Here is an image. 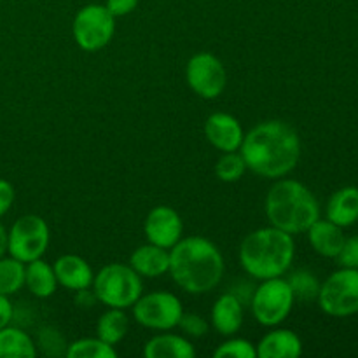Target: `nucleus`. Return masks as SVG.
<instances>
[{"mask_svg":"<svg viewBox=\"0 0 358 358\" xmlns=\"http://www.w3.org/2000/svg\"><path fill=\"white\" fill-rule=\"evenodd\" d=\"M240 152L247 170L259 177L276 180L287 177L301 159V138L285 121L271 119L259 122L245 133Z\"/></svg>","mask_w":358,"mask_h":358,"instance_id":"f257e3e1","label":"nucleus"},{"mask_svg":"<svg viewBox=\"0 0 358 358\" xmlns=\"http://www.w3.org/2000/svg\"><path fill=\"white\" fill-rule=\"evenodd\" d=\"M226 262L219 247L203 236L180 238L170 248V269L173 282L192 296L212 292L222 282Z\"/></svg>","mask_w":358,"mask_h":358,"instance_id":"f03ea898","label":"nucleus"},{"mask_svg":"<svg viewBox=\"0 0 358 358\" xmlns=\"http://www.w3.org/2000/svg\"><path fill=\"white\" fill-rule=\"evenodd\" d=\"M294 257V236L273 226L248 233L238 250V259L243 271L259 282L287 275Z\"/></svg>","mask_w":358,"mask_h":358,"instance_id":"7ed1b4c3","label":"nucleus"},{"mask_svg":"<svg viewBox=\"0 0 358 358\" xmlns=\"http://www.w3.org/2000/svg\"><path fill=\"white\" fill-rule=\"evenodd\" d=\"M264 212L269 226L285 233H306L315 220L320 219V205L313 192L299 180L276 178L269 187L264 201Z\"/></svg>","mask_w":358,"mask_h":358,"instance_id":"20e7f679","label":"nucleus"},{"mask_svg":"<svg viewBox=\"0 0 358 358\" xmlns=\"http://www.w3.org/2000/svg\"><path fill=\"white\" fill-rule=\"evenodd\" d=\"M91 289L103 306L128 310L143 294V282L129 264L112 262L94 275Z\"/></svg>","mask_w":358,"mask_h":358,"instance_id":"39448f33","label":"nucleus"},{"mask_svg":"<svg viewBox=\"0 0 358 358\" xmlns=\"http://www.w3.org/2000/svg\"><path fill=\"white\" fill-rule=\"evenodd\" d=\"M294 304L296 297L289 282L283 276H278V278L261 280V283L255 285L248 306L257 324L264 327H278L292 313Z\"/></svg>","mask_w":358,"mask_h":358,"instance_id":"423d86ee","label":"nucleus"},{"mask_svg":"<svg viewBox=\"0 0 358 358\" xmlns=\"http://www.w3.org/2000/svg\"><path fill=\"white\" fill-rule=\"evenodd\" d=\"M318 306L325 315L348 318L358 313V269L341 268L332 273L318 290Z\"/></svg>","mask_w":358,"mask_h":358,"instance_id":"0eeeda50","label":"nucleus"},{"mask_svg":"<svg viewBox=\"0 0 358 358\" xmlns=\"http://www.w3.org/2000/svg\"><path fill=\"white\" fill-rule=\"evenodd\" d=\"M115 34V16L101 3H90L77 10L72 23L76 44L86 52H96L110 44Z\"/></svg>","mask_w":358,"mask_h":358,"instance_id":"6e6552de","label":"nucleus"},{"mask_svg":"<svg viewBox=\"0 0 358 358\" xmlns=\"http://www.w3.org/2000/svg\"><path fill=\"white\" fill-rule=\"evenodd\" d=\"M133 317L136 324L150 331H171L178 327L184 306L175 294L157 290V292L140 296L133 304Z\"/></svg>","mask_w":358,"mask_h":358,"instance_id":"1a4fd4ad","label":"nucleus"},{"mask_svg":"<svg viewBox=\"0 0 358 358\" xmlns=\"http://www.w3.org/2000/svg\"><path fill=\"white\" fill-rule=\"evenodd\" d=\"M49 241L51 233L48 222L38 215H23L10 226L7 254L28 264L45 254Z\"/></svg>","mask_w":358,"mask_h":358,"instance_id":"9d476101","label":"nucleus"},{"mask_svg":"<svg viewBox=\"0 0 358 358\" xmlns=\"http://www.w3.org/2000/svg\"><path fill=\"white\" fill-rule=\"evenodd\" d=\"M185 80L199 98L215 100L226 90L227 72L215 55L203 51L192 56L185 65Z\"/></svg>","mask_w":358,"mask_h":358,"instance_id":"9b49d317","label":"nucleus"},{"mask_svg":"<svg viewBox=\"0 0 358 358\" xmlns=\"http://www.w3.org/2000/svg\"><path fill=\"white\" fill-rule=\"evenodd\" d=\"M184 222L180 213L168 205H159L150 210L143 222V234L147 241L170 250L182 238Z\"/></svg>","mask_w":358,"mask_h":358,"instance_id":"f8f14e48","label":"nucleus"},{"mask_svg":"<svg viewBox=\"0 0 358 358\" xmlns=\"http://www.w3.org/2000/svg\"><path fill=\"white\" fill-rule=\"evenodd\" d=\"M205 136L219 152H234L240 150L245 131L234 115L227 112H213L205 122Z\"/></svg>","mask_w":358,"mask_h":358,"instance_id":"ddd939ff","label":"nucleus"},{"mask_svg":"<svg viewBox=\"0 0 358 358\" xmlns=\"http://www.w3.org/2000/svg\"><path fill=\"white\" fill-rule=\"evenodd\" d=\"M52 269H55L58 285L65 287V289L72 290V292L91 289V285H93V269H91L90 262L80 257V255H59L55 261V264H52Z\"/></svg>","mask_w":358,"mask_h":358,"instance_id":"4468645a","label":"nucleus"},{"mask_svg":"<svg viewBox=\"0 0 358 358\" xmlns=\"http://www.w3.org/2000/svg\"><path fill=\"white\" fill-rule=\"evenodd\" d=\"M243 317L245 304L234 294L224 292L213 303L210 322H212V327L213 331H217V334L229 338L240 331L241 325H243Z\"/></svg>","mask_w":358,"mask_h":358,"instance_id":"2eb2a0df","label":"nucleus"},{"mask_svg":"<svg viewBox=\"0 0 358 358\" xmlns=\"http://www.w3.org/2000/svg\"><path fill=\"white\" fill-rule=\"evenodd\" d=\"M257 358H297L303 353V341L290 329H275L255 345Z\"/></svg>","mask_w":358,"mask_h":358,"instance_id":"dca6fc26","label":"nucleus"},{"mask_svg":"<svg viewBox=\"0 0 358 358\" xmlns=\"http://www.w3.org/2000/svg\"><path fill=\"white\" fill-rule=\"evenodd\" d=\"M306 233L311 248H313L318 255L327 259L338 257L346 240L345 233H343V227L336 226V224L331 222L329 219L315 220Z\"/></svg>","mask_w":358,"mask_h":358,"instance_id":"f3484780","label":"nucleus"},{"mask_svg":"<svg viewBox=\"0 0 358 358\" xmlns=\"http://www.w3.org/2000/svg\"><path fill=\"white\" fill-rule=\"evenodd\" d=\"M129 266L142 278H159L170 269V250L147 241L129 255Z\"/></svg>","mask_w":358,"mask_h":358,"instance_id":"a211bd4d","label":"nucleus"},{"mask_svg":"<svg viewBox=\"0 0 358 358\" xmlns=\"http://www.w3.org/2000/svg\"><path fill=\"white\" fill-rule=\"evenodd\" d=\"M325 219L334 222L339 227H350L358 222V187L346 185L338 189L329 198L325 206Z\"/></svg>","mask_w":358,"mask_h":358,"instance_id":"6ab92c4d","label":"nucleus"},{"mask_svg":"<svg viewBox=\"0 0 358 358\" xmlns=\"http://www.w3.org/2000/svg\"><path fill=\"white\" fill-rule=\"evenodd\" d=\"M145 358H194L196 350L185 336L163 331L143 346Z\"/></svg>","mask_w":358,"mask_h":358,"instance_id":"aec40b11","label":"nucleus"},{"mask_svg":"<svg viewBox=\"0 0 358 358\" xmlns=\"http://www.w3.org/2000/svg\"><path fill=\"white\" fill-rule=\"evenodd\" d=\"M24 287L31 296L38 299L51 297L58 289V280H56L52 266L42 261V257L24 264Z\"/></svg>","mask_w":358,"mask_h":358,"instance_id":"412c9836","label":"nucleus"},{"mask_svg":"<svg viewBox=\"0 0 358 358\" xmlns=\"http://www.w3.org/2000/svg\"><path fill=\"white\" fill-rule=\"evenodd\" d=\"M37 345L20 327L0 329V358H34L37 357Z\"/></svg>","mask_w":358,"mask_h":358,"instance_id":"4be33fe9","label":"nucleus"},{"mask_svg":"<svg viewBox=\"0 0 358 358\" xmlns=\"http://www.w3.org/2000/svg\"><path fill=\"white\" fill-rule=\"evenodd\" d=\"M128 331V317L124 310H117V308H108L96 322V338H100L107 345H119L126 338Z\"/></svg>","mask_w":358,"mask_h":358,"instance_id":"5701e85b","label":"nucleus"},{"mask_svg":"<svg viewBox=\"0 0 358 358\" xmlns=\"http://www.w3.org/2000/svg\"><path fill=\"white\" fill-rule=\"evenodd\" d=\"M24 287V264L14 257H0V296H14Z\"/></svg>","mask_w":358,"mask_h":358,"instance_id":"b1692460","label":"nucleus"},{"mask_svg":"<svg viewBox=\"0 0 358 358\" xmlns=\"http://www.w3.org/2000/svg\"><path fill=\"white\" fill-rule=\"evenodd\" d=\"M66 358H115L117 352L100 338H83L70 343L65 352Z\"/></svg>","mask_w":358,"mask_h":358,"instance_id":"393cba45","label":"nucleus"},{"mask_svg":"<svg viewBox=\"0 0 358 358\" xmlns=\"http://www.w3.org/2000/svg\"><path fill=\"white\" fill-rule=\"evenodd\" d=\"M287 282H289L290 289H292L296 301L310 303V301H315L318 297L320 282H318L317 276L311 271H308V269H297V271H292L289 278H287Z\"/></svg>","mask_w":358,"mask_h":358,"instance_id":"a878e982","label":"nucleus"},{"mask_svg":"<svg viewBox=\"0 0 358 358\" xmlns=\"http://www.w3.org/2000/svg\"><path fill=\"white\" fill-rule=\"evenodd\" d=\"M245 171H247V163H245L240 150H234V152H222V156H220L215 163V177L219 178L220 182H226V184L238 182L243 177Z\"/></svg>","mask_w":358,"mask_h":358,"instance_id":"bb28decb","label":"nucleus"},{"mask_svg":"<svg viewBox=\"0 0 358 358\" xmlns=\"http://www.w3.org/2000/svg\"><path fill=\"white\" fill-rule=\"evenodd\" d=\"M215 358H257V350L254 343L243 338H234L229 336V339L219 345L213 352Z\"/></svg>","mask_w":358,"mask_h":358,"instance_id":"cd10ccee","label":"nucleus"},{"mask_svg":"<svg viewBox=\"0 0 358 358\" xmlns=\"http://www.w3.org/2000/svg\"><path fill=\"white\" fill-rule=\"evenodd\" d=\"M178 327L182 329V332H184L187 338H203V336L208 334L210 331V324L205 320V318L201 317V315L198 313H185L182 315L180 322H178Z\"/></svg>","mask_w":358,"mask_h":358,"instance_id":"c85d7f7f","label":"nucleus"},{"mask_svg":"<svg viewBox=\"0 0 358 358\" xmlns=\"http://www.w3.org/2000/svg\"><path fill=\"white\" fill-rule=\"evenodd\" d=\"M35 345L41 346V350L45 355H52V353H55V355H59V353L66 352V346L62 334L51 327L42 329L41 334H38V343H35Z\"/></svg>","mask_w":358,"mask_h":358,"instance_id":"c756f323","label":"nucleus"},{"mask_svg":"<svg viewBox=\"0 0 358 358\" xmlns=\"http://www.w3.org/2000/svg\"><path fill=\"white\" fill-rule=\"evenodd\" d=\"M338 262L341 268H353L358 269V234L352 238H346L341 252H339Z\"/></svg>","mask_w":358,"mask_h":358,"instance_id":"7c9ffc66","label":"nucleus"},{"mask_svg":"<svg viewBox=\"0 0 358 358\" xmlns=\"http://www.w3.org/2000/svg\"><path fill=\"white\" fill-rule=\"evenodd\" d=\"M14 198H16V191H14V185L9 180H3L0 178V219L6 215L7 212L13 206Z\"/></svg>","mask_w":358,"mask_h":358,"instance_id":"2f4dec72","label":"nucleus"},{"mask_svg":"<svg viewBox=\"0 0 358 358\" xmlns=\"http://www.w3.org/2000/svg\"><path fill=\"white\" fill-rule=\"evenodd\" d=\"M138 6V0H107L105 7L112 13V16H128Z\"/></svg>","mask_w":358,"mask_h":358,"instance_id":"473e14b6","label":"nucleus"},{"mask_svg":"<svg viewBox=\"0 0 358 358\" xmlns=\"http://www.w3.org/2000/svg\"><path fill=\"white\" fill-rule=\"evenodd\" d=\"M14 320V306L9 301V296H0V329L10 325Z\"/></svg>","mask_w":358,"mask_h":358,"instance_id":"72a5a7b5","label":"nucleus"},{"mask_svg":"<svg viewBox=\"0 0 358 358\" xmlns=\"http://www.w3.org/2000/svg\"><path fill=\"white\" fill-rule=\"evenodd\" d=\"M96 301V296H94V292L91 289H84V290H79L77 292V304L79 306H93V303Z\"/></svg>","mask_w":358,"mask_h":358,"instance_id":"f704fd0d","label":"nucleus"},{"mask_svg":"<svg viewBox=\"0 0 358 358\" xmlns=\"http://www.w3.org/2000/svg\"><path fill=\"white\" fill-rule=\"evenodd\" d=\"M9 252V231L3 224H0V257L7 255Z\"/></svg>","mask_w":358,"mask_h":358,"instance_id":"c9c22d12","label":"nucleus"}]
</instances>
